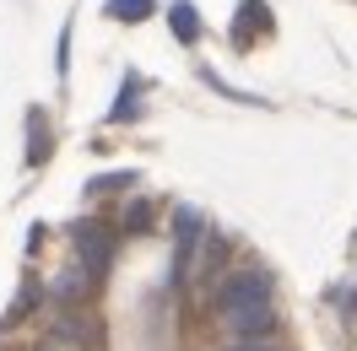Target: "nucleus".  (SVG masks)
<instances>
[{
	"label": "nucleus",
	"instance_id": "f257e3e1",
	"mask_svg": "<svg viewBox=\"0 0 357 351\" xmlns=\"http://www.w3.org/2000/svg\"><path fill=\"white\" fill-rule=\"evenodd\" d=\"M217 319L233 341H266L271 325H276L266 270H227L222 286H217Z\"/></svg>",
	"mask_w": 357,
	"mask_h": 351
},
{
	"label": "nucleus",
	"instance_id": "f03ea898",
	"mask_svg": "<svg viewBox=\"0 0 357 351\" xmlns=\"http://www.w3.org/2000/svg\"><path fill=\"white\" fill-rule=\"evenodd\" d=\"M76 254H82V265L98 276V270L114 260V233L98 227V221H82V227H76Z\"/></svg>",
	"mask_w": 357,
	"mask_h": 351
},
{
	"label": "nucleus",
	"instance_id": "7ed1b4c3",
	"mask_svg": "<svg viewBox=\"0 0 357 351\" xmlns=\"http://www.w3.org/2000/svg\"><path fill=\"white\" fill-rule=\"evenodd\" d=\"M206 221L201 211H178V249H174V281H184V270H190V260H195V243H201Z\"/></svg>",
	"mask_w": 357,
	"mask_h": 351
},
{
	"label": "nucleus",
	"instance_id": "20e7f679",
	"mask_svg": "<svg viewBox=\"0 0 357 351\" xmlns=\"http://www.w3.org/2000/svg\"><path fill=\"white\" fill-rule=\"evenodd\" d=\"M266 27H271V11L260 6V0H244V6H238V17H233V38L249 44V38H255V33H266Z\"/></svg>",
	"mask_w": 357,
	"mask_h": 351
},
{
	"label": "nucleus",
	"instance_id": "39448f33",
	"mask_svg": "<svg viewBox=\"0 0 357 351\" xmlns=\"http://www.w3.org/2000/svg\"><path fill=\"white\" fill-rule=\"evenodd\" d=\"M168 27H174L178 44H195V38H201V11H195L190 0H174V6H168Z\"/></svg>",
	"mask_w": 357,
	"mask_h": 351
},
{
	"label": "nucleus",
	"instance_id": "423d86ee",
	"mask_svg": "<svg viewBox=\"0 0 357 351\" xmlns=\"http://www.w3.org/2000/svg\"><path fill=\"white\" fill-rule=\"evenodd\" d=\"M109 17L114 22H146L152 17V0H109Z\"/></svg>",
	"mask_w": 357,
	"mask_h": 351
},
{
	"label": "nucleus",
	"instance_id": "0eeeda50",
	"mask_svg": "<svg viewBox=\"0 0 357 351\" xmlns=\"http://www.w3.org/2000/svg\"><path fill=\"white\" fill-rule=\"evenodd\" d=\"M27 130H33V146H27V162H38L49 152V119L44 114H27Z\"/></svg>",
	"mask_w": 357,
	"mask_h": 351
},
{
	"label": "nucleus",
	"instance_id": "6e6552de",
	"mask_svg": "<svg viewBox=\"0 0 357 351\" xmlns=\"http://www.w3.org/2000/svg\"><path fill=\"white\" fill-rule=\"evenodd\" d=\"M130 184V173H109V178H92L87 184V195H109V189H125Z\"/></svg>",
	"mask_w": 357,
	"mask_h": 351
},
{
	"label": "nucleus",
	"instance_id": "1a4fd4ad",
	"mask_svg": "<svg viewBox=\"0 0 357 351\" xmlns=\"http://www.w3.org/2000/svg\"><path fill=\"white\" fill-rule=\"evenodd\" d=\"M33 297H38V286L27 281V286H22V297H17V303H11V313H6V325H17V319H22L27 308H33Z\"/></svg>",
	"mask_w": 357,
	"mask_h": 351
},
{
	"label": "nucleus",
	"instance_id": "9d476101",
	"mask_svg": "<svg viewBox=\"0 0 357 351\" xmlns=\"http://www.w3.org/2000/svg\"><path fill=\"white\" fill-rule=\"evenodd\" d=\"M135 87H141V81H125V92H119V103H114V114H109V119H125V114L135 109Z\"/></svg>",
	"mask_w": 357,
	"mask_h": 351
},
{
	"label": "nucleus",
	"instance_id": "9b49d317",
	"mask_svg": "<svg viewBox=\"0 0 357 351\" xmlns=\"http://www.w3.org/2000/svg\"><path fill=\"white\" fill-rule=\"evenodd\" d=\"M227 351H282V346H271V341H233Z\"/></svg>",
	"mask_w": 357,
	"mask_h": 351
}]
</instances>
